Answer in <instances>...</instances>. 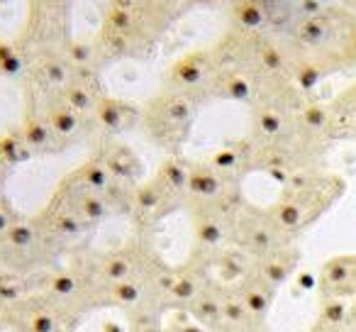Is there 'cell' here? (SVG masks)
Returning <instances> with one entry per match:
<instances>
[{
	"label": "cell",
	"mask_w": 356,
	"mask_h": 332,
	"mask_svg": "<svg viewBox=\"0 0 356 332\" xmlns=\"http://www.w3.org/2000/svg\"><path fill=\"white\" fill-rule=\"evenodd\" d=\"M66 249L69 247L59 242L40 218H20L0 237V271L22 276L49 271L59 267Z\"/></svg>",
	"instance_id": "6da1fadb"
},
{
	"label": "cell",
	"mask_w": 356,
	"mask_h": 332,
	"mask_svg": "<svg viewBox=\"0 0 356 332\" xmlns=\"http://www.w3.org/2000/svg\"><path fill=\"white\" fill-rule=\"evenodd\" d=\"M74 267H79L100 291L120 281H134V278H149L166 267L161 254L152 247L144 237L129 239L122 247L108 249V252L95 254H79L74 259Z\"/></svg>",
	"instance_id": "7a4b0ae2"
},
{
	"label": "cell",
	"mask_w": 356,
	"mask_h": 332,
	"mask_svg": "<svg viewBox=\"0 0 356 332\" xmlns=\"http://www.w3.org/2000/svg\"><path fill=\"white\" fill-rule=\"evenodd\" d=\"M0 325L13 332H76L81 320L47 293H32L0 308Z\"/></svg>",
	"instance_id": "3957f363"
},
{
	"label": "cell",
	"mask_w": 356,
	"mask_h": 332,
	"mask_svg": "<svg viewBox=\"0 0 356 332\" xmlns=\"http://www.w3.org/2000/svg\"><path fill=\"white\" fill-rule=\"evenodd\" d=\"M195 118V100L178 90H163L149 103L144 113L149 137L166 149H176L188 137V129Z\"/></svg>",
	"instance_id": "277c9868"
},
{
	"label": "cell",
	"mask_w": 356,
	"mask_h": 332,
	"mask_svg": "<svg viewBox=\"0 0 356 332\" xmlns=\"http://www.w3.org/2000/svg\"><path fill=\"white\" fill-rule=\"evenodd\" d=\"M35 283H37V293H47L49 298H54L59 306H64L81 322L100 308L98 288L74 264L35 274Z\"/></svg>",
	"instance_id": "5b68a950"
},
{
	"label": "cell",
	"mask_w": 356,
	"mask_h": 332,
	"mask_svg": "<svg viewBox=\"0 0 356 332\" xmlns=\"http://www.w3.org/2000/svg\"><path fill=\"white\" fill-rule=\"evenodd\" d=\"M232 244L254 259H261L266 254L281 249L283 244H291V237L271 220V215L259 210H237L232 223Z\"/></svg>",
	"instance_id": "8992f818"
},
{
	"label": "cell",
	"mask_w": 356,
	"mask_h": 332,
	"mask_svg": "<svg viewBox=\"0 0 356 332\" xmlns=\"http://www.w3.org/2000/svg\"><path fill=\"white\" fill-rule=\"evenodd\" d=\"M234 215L215 208L193 210V257L213 264L220 252L232 247Z\"/></svg>",
	"instance_id": "52a82bcc"
},
{
	"label": "cell",
	"mask_w": 356,
	"mask_h": 332,
	"mask_svg": "<svg viewBox=\"0 0 356 332\" xmlns=\"http://www.w3.org/2000/svg\"><path fill=\"white\" fill-rule=\"evenodd\" d=\"M215 283L213 264L191 254L188 262L173 267V281L168 291V310L188 313L191 306Z\"/></svg>",
	"instance_id": "ba28073f"
},
{
	"label": "cell",
	"mask_w": 356,
	"mask_h": 332,
	"mask_svg": "<svg viewBox=\"0 0 356 332\" xmlns=\"http://www.w3.org/2000/svg\"><path fill=\"white\" fill-rule=\"evenodd\" d=\"M218 74L215 69V59L208 52H195L184 59H178L176 64L168 69V90H178L186 93L198 103L200 90H210L213 93V79Z\"/></svg>",
	"instance_id": "9c48e42d"
},
{
	"label": "cell",
	"mask_w": 356,
	"mask_h": 332,
	"mask_svg": "<svg viewBox=\"0 0 356 332\" xmlns=\"http://www.w3.org/2000/svg\"><path fill=\"white\" fill-rule=\"evenodd\" d=\"M184 203L181 198L166 191L156 179L149 181V184H142L134 189L132 193V208H129V215L134 218L139 230H149L156 223H161L163 218L178 210V205Z\"/></svg>",
	"instance_id": "30bf717a"
},
{
	"label": "cell",
	"mask_w": 356,
	"mask_h": 332,
	"mask_svg": "<svg viewBox=\"0 0 356 332\" xmlns=\"http://www.w3.org/2000/svg\"><path fill=\"white\" fill-rule=\"evenodd\" d=\"M322 301H356V254H339L322 264L320 278Z\"/></svg>",
	"instance_id": "8fae6325"
},
{
	"label": "cell",
	"mask_w": 356,
	"mask_h": 332,
	"mask_svg": "<svg viewBox=\"0 0 356 332\" xmlns=\"http://www.w3.org/2000/svg\"><path fill=\"white\" fill-rule=\"evenodd\" d=\"M40 223L44 225V228L49 230L59 242H64L66 247L93 230L79 213H76V210H71L69 205H66L61 198H56V196L51 198V203L40 213Z\"/></svg>",
	"instance_id": "7c38bea8"
},
{
	"label": "cell",
	"mask_w": 356,
	"mask_h": 332,
	"mask_svg": "<svg viewBox=\"0 0 356 332\" xmlns=\"http://www.w3.org/2000/svg\"><path fill=\"white\" fill-rule=\"evenodd\" d=\"M257 269V259L249 257L244 249L239 247H227L225 252H220L213 262V276L220 286L234 288L244 281L247 276H252Z\"/></svg>",
	"instance_id": "4fadbf2b"
},
{
	"label": "cell",
	"mask_w": 356,
	"mask_h": 332,
	"mask_svg": "<svg viewBox=\"0 0 356 332\" xmlns=\"http://www.w3.org/2000/svg\"><path fill=\"white\" fill-rule=\"evenodd\" d=\"M234 291H237L239 301L244 303V308L252 313V317H257L259 322H266L268 313L273 308V301H276V286H271L266 278H261L254 271L239 286H234Z\"/></svg>",
	"instance_id": "5bb4252c"
},
{
	"label": "cell",
	"mask_w": 356,
	"mask_h": 332,
	"mask_svg": "<svg viewBox=\"0 0 356 332\" xmlns=\"http://www.w3.org/2000/svg\"><path fill=\"white\" fill-rule=\"evenodd\" d=\"M298 262H300V252H298L293 244H283V247L276 249V252L257 259V269H254V271H257L261 278H266L271 286L278 288L296 274Z\"/></svg>",
	"instance_id": "9a60e30c"
},
{
	"label": "cell",
	"mask_w": 356,
	"mask_h": 332,
	"mask_svg": "<svg viewBox=\"0 0 356 332\" xmlns=\"http://www.w3.org/2000/svg\"><path fill=\"white\" fill-rule=\"evenodd\" d=\"M98 159L108 166L113 179L120 181V184L134 186L139 179V174H142V164H139L137 154H134L129 147H124V144L108 142L103 147V152L98 154Z\"/></svg>",
	"instance_id": "2e32d148"
},
{
	"label": "cell",
	"mask_w": 356,
	"mask_h": 332,
	"mask_svg": "<svg viewBox=\"0 0 356 332\" xmlns=\"http://www.w3.org/2000/svg\"><path fill=\"white\" fill-rule=\"evenodd\" d=\"M191 320L198 322L203 330L208 332H225V320H222V286L218 281L191 306L188 310Z\"/></svg>",
	"instance_id": "e0dca14e"
},
{
	"label": "cell",
	"mask_w": 356,
	"mask_h": 332,
	"mask_svg": "<svg viewBox=\"0 0 356 332\" xmlns=\"http://www.w3.org/2000/svg\"><path fill=\"white\" fill-rule=\"evenodd\" d=\"M44 118L47 122L51 125V129H54V134L61 139V142H71L74 137H79L81 132H83L86 118H81L76 110H71L69 105L64 103V100L59 98V93L51 95V100L47 103L44 108Z\"/></svg>",
	"instance_id": "ac0fdd59"
},
{
	"label": "cell",
	"mask_w": 356,
	"mask_h": 332,
	"mask_svg": "<svg viewBox=\"0 0 356 332\" xmlns=\"http://www.w3.org/2000/svg\"><path fill=\"white\" fill-rule=\"evenodd\" d=\"M213 95L225 100H237V103H249L257 95V86L244 71L218 69L213 79Z\"/></svg>",
	"instance_id": "d6986e66"
},
{
	"label": "cell",
	"mask_w": 356,
	"mask_h": 332,
	"mask_svg": "<svg viewBox=\"0 0 356 332\" xmlns=\"http://www.w3.org/2000/svg\"><path fill=\"white\" fill-rule=\"evenodd\" d=\"M93 118L108 134H120L132 125V120L137 118V110H134L132 105L122 103V100L103 95V98H98V103H95Z\"/></svg>",
	"instance_id": "ffe728a7"
},
{
	"label": "cell",
	"mask_w": 356,
	"mask_h": 332,
	"mask_svg": "<svg viewBox=\"0 0 356 332\" xmlns=\"http://www.w3.org/2000/svg\"><path fill=\"white\" fill-rule=\"evenodd\" d=\"M22 134H25L27 144L35 154H47V152H59L61 142L59 137L54 134L51 125L47 122L44 115L40 113H27L25 115V122H22Z\"/></svg>",
	"instance_id": "44dd1931"
},
{
	"label": "cell",
	"mask_w": 356,
	"mask_h": 332,
	"mask_svg": "<svg viewBox=\"0 0 356 332\" xmlns=\"http://www.w3.org/2000/svg\"><path fill=\"white\" fill-rule=\"evenodd\" d=\"M188 176H191V164L186 159L176 157V154L168 157L156 171L159 184L181 200L188 198Z\"/></svg>",
	"instance_id": "7402d4cb"
},
{
	"label": "cell",
	"mask_w": 356,
	"mask_h": 332,
	"mask_svg": "<svg viewBox=\"0 0 356 332\" xmlns=\"http://www.w3.org/2000/svg\"><path fill=\"white\" fill-rule=\"evenodd\" d=\"M71 176H74V179L79 181L83 189L93 191V193L103 196V198H105V193H108V191L115 186L113 174H110L108 166H105V164L100 161L98 157L88 159V161H86L83 166H79V169H76Z\"/></svg>",
	"instance_id": "603a6c76"
},
{
	"label": "cell",
	"mask_w": 356,
	"mask_h": 332,
	"mask_svg": "<svg viewBox=\"0 0 356 332\" xmlns=\"http://www.w3.org/2000/svg\"><path fill=\"white\" fill-rule=\"evenodd\" d=\"M286 115L276 108V105H261V108L254 113V129H257V137H261L266 144H273L278 137L286 134Z\"/></svg>",
	"instance_id": "cb8c5ba5"
},
{
	"label": "cell",
	"mask_w": 356,
	"mask_h": 332,
	"mask_svg": "<svg viewBox=\"0 0 356 332\" xmlns=\"http://www.w3.org/2000/svg\"><path fill=\"white\" fill-rule=\"evenodd\" d=\"M35 157V152L30 149L27 144L25 134H22V127L20 129H10L0 137V161L6 164L8 169H15L20 164L30 161Z\"/></svg>",
	"instance_id": "d4e9b609"
},
{
	"label": "cell",
	"mask_w": 356,
	"mask_h": 332,
	"mask_svg": "<svg viewBox=\"0 0 356 332\" xmlns=\"http://www.w3.org/2000/svg\"><path fill=\"white\" fill-rule=\"evenodd\" d=\"M37 76H40L47 88L59 93L61 88H66V86L74 81V69H71L69 61L61 59V56H47V59H42L40 66H37Z\"/></svg>",
	"instance_id": "484cf974"
},
{
	"label": "cell",
	"mask_w": 356,
	"mask_h": 332,
	"mask_svg": "<svg viewBox=\"0 0 356 332\" xmlns=\"http://www.w3.org/2000/svg\"><path fill=\"white\" fill-rule=\"evenodd\" d=\"M59 98L64 100L71 110H76L81 118H88V115L95 113V103H98V98H103V95L93 93L88 86L79 84V81H71L66 88L59 90Z\"/></svg>",
	"instance_id": "4316f807"
},
{
	"label": "cell",
	"mask_w": 356,
	"mask_h": 332,
	"mask_svg": "<svg viewBox=\"0 0 356 332\" xmlns=\"http://www.w3.org/2000/svg\"><path fill=\"white\" fill-rule=\"evenodd\" d=\"M210 166H213L218 174L234 179L239 174L244 164H247V152H244L242 144H227V147H220L218 152L210 157Z\"/></svg>",
	"instance_id": "83f0119b"
},
{
	"label": "cell",
	"mask_w": 356,
	"mask_h": 332,
	"mask_svg": "<svg viewBox=\"0 0 356 332\" xmlns=\"http://www.w3.org/2000/svg\"><path fill=\"white\" fill-rule=\"evenodd\" d=\"M298 120H300V127L305 129V132L320 134V132H325V129H330L332 115H330V110H327L325 105L305 103L300 108V115H298Z\"/></svg>",
	"instance_id": "f1b7e54d"
},
{
	"label": "cell",
	"mask_w": 356,
	"mask_h": 332,
	"mask_svg": "<svg viewBox=\"0 0 356 332\" xmlns=\"http://www.w3.org/2000/svg\"><path fill=\"white\" fill-rule=\"evenodd\" d=\"M257 61L261 66V71H266L271 76H278L286 71V56H283V52L276 45H268V42L257 47Z\"/></svg>",
	"instance_id": "f546056e"
},
{
	"label": "cell",
	"mask_w": 356,
	"mask_h": 332,
	"mask_svg": "<svg viewBox=\"0 0 356 332\" xmlns=\"http://www.w3.org/2000/svg\"><path fill=\"white\" fill-rule=\"evenodd\" d=\"M234 17H237V22L244 27V30H259V27L266 22V13H264V8L257 6V3H252V0L239 3V6L234 8Z\"/></svg>",
	"instance_id": "4dcf8cb0"
},
{
	"label": "cell",
	"mask_w": 356,
	"mask_h": 332,
	"mask_svg": "<svg viewBox=\"0 0 356 332\" xmlns=\"http://www.w3.org/2000/svg\"><path fill=\"white\" fill-rule=\"evenodd\" d=\"M100 47H103V52H108L110 56H127V54H132V37L105 27L103 37H100Z\"/></svg>",
	"instance_id": "1f68e13d"
},
{
	"label": "cell",
	"mask_w": 356,
	"mask_h": 332,
	"mask_svg": "<svg viewBox=\"0 0 356 332\" xmlns=\"http://www.w3.org/2000/svg\"><path fill=\"white\" fill-rule=\"evenodd\" d=\"M322 74H325V69H322L320 64H315V61H300V64L296 66V71H293V76H296V84L300 90H312L317 84H320Z\"/></svg>",
	"instance_id": "d6a6232c"
},
{
	"label": "cell",
	"mask_w": 356,
	"mask_h": 332,
	"mask_svg": "<svg viewBox=\"0 0 356 332\" xmlns=\"http://www.w3.org/2000/svg\"><path fill=\"white\" fill-rule=\"evenodd\" d=\"M105 27L132 37L134 35V15H132V10H124V8L113 6L108 13H105Z\"/></svg>",
	"instance_id": "836d02e7"
},
{
	"label": "cell",
	"mask_w": 356,
	"mask_h": 332,
	"mask_svg": "<svg viewBox=\"0 0 356 332\" xmlns=\"http://www.w3.org/2000/svg\"><path fill=\"white\" fill-rule=\"evenodd\" d=\"M310 332H356V303H349L344 317L337 322H322L315 320Z\"/></svg>",
	"instance_id": "e575fe53"
},
{
	"label": "cell",
	"mask_w": 356,
	"mask_h": 332,
	"mask_svg": "<svg viewBox=\"0 0 356 332\" xmlns=\"http://www.w3.org/2000/svg\"><path fill=\"white\" fill-rule=\"evenodd\" d=\"M93 54H95V49L88 45V42L76 40L66 47V59H69V64L74 66V69H90Z\"/></svg>",
	"instance_id": "d590c367"
},
{
	"label": "cell",
	"mask_w": 356,
	"mask_h": 332,
	"mask_svg": "<svg viewBox=\"0 0 356 332\" xmlns=\"http://www.w3.org/2000/svg\"><path fill=\"white\" fill-rule=\"evenodd\" d=\"M325 22L320 20V17H307L305 22H302L300 27H298V40L302 42V45H320L322 40H325Z\"/></svg>",
	"instance_id": "8d00e7d4"
},
{
	"label": "cell",
	"mask_w": 356,
	"mask_h": 332,
	"mask_svg": "<svg viewBox=\"0 0 356 332\" xmlns=\"http://www.w3.org/2000/svg\"><path fill=\"white\" fill-rule=\"evenodd\" d=\"M20 220V215H17V210L13 208L10 203H8L6 196H0V237L8 232V230L13 228V225Z\"/></svg>",
	"instance_id": "74e56055"
},
{
	"label": "cell",
	"mask_w": 356,
	"mask_h": 332,
	"mask_svg": "<svg viewBox=\"0 0 356 332\" xmlns=\"http://www.w3.org/2000/svg\"><path fill=\"white\" fill-rule=\"evenodd\" d=\"M22 71H25V59H22L20 52L0 64V76H17V74H22Z\"/></svg>",
	"instance_id": "f35d334b"
},
{
	"label": "cell",
	"mask_w": 356,
	"mask_h": 332,
	"mask_svg": "<svg viewBox=\"0 0 356 332\" xmlns=\"http://www.w3.org/2000/svg\"><path fill=\"white\" fill-rule=\"evenodd\" d=\"M300 10L305 13L307 17H317V13H320V0H300Z\"/></svg>",
	"instance_id": "ab89813d"
},
{
	"label": "cell",
	"mask_w": 356,
	"mask_h": 332,
	"mask_svg": "<svg viewBox=\"0 0 356 332\" xmlns=\"http://www.w3.org/2000/svg\"><path fill=\"white\" fill-rule=\"evenodd\" d=\"M13 54H17L15 47H13L10 42H3V40H0V64H3L6 59H10Z\"/></svg>",
	"instance_id": "60d3db41"
},
{
	"label": "cell",
	"mask_w": 356,
	"mask_h": 332,
	"mask_svg": "<svg viewBox=\"0 0 356 332\" xmlns=\"http://www.w3.org/2000/svg\"><path fill=\"white\" fill-rule=\"evenodd\" d=\"M8 174H10V169H8L6 164L0 161V196H3V191H6V181H8Z\"/></svg>",
	"instance_id": "b9f144b4"
},
{
	"label": "cell",
	"mask_w": 356,
	"mask_h": 332,
	"mask_svg": "<svg viewBox=\"0 0 356 332\" xmlns=\"http://www.w3.org/2000/svg\"><path fill=\"white\" fill-rule=\"evenodd\" d=\"M349 54H351V59H356V35H354V40H351V45H349Z\"/></svg>",
	"instance_id": "7bdbcfd3"
}]
</instances>
